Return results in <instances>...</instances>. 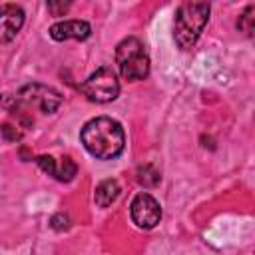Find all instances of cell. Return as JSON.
Listing matches in <instances>:
<instances>
[{
	"instance_id": "2",
	"label": "cell",
	"mask_w": 255,
	"mask_h": 255,
	"mask_svg": "<svg viewBox=\"0 0 255 255\" xmlns=\"http://www.w3.org/2000/svg\"><path fill=\"white\" fill-rule=\"evenodd\" d=\"M211 6L207 2H183L173 20V40L181 50H191L199 40L207 20Z\"/></svg>"
},
{
	"instance_id": "6",
	"label": "cell",
	"mask_w": 255,
	"mask_h": 255,
	"mask_svg": "<svg viewBox=\"0 0 255 255\" xmlns=\"http://www.w3.org/2000/svg\"><path fill=\"white\" fill-rule=\"evenodd\" d=\"M129 215H131V221L139 229H153L161 219V207L153 195L143 191L131 199Z\"/></svg>"
},
{
	"instance_id": "1",
	"label": "cell",
	"mask_w": 255,
	"mask_h": 255,
	"mask_svg": "<svg viewBox=\"0 0 255 255\" xmlns=\"http://www.w3.org/2000/svg\"><path fill=\"white\" fill-rule=\"evenodd\" d=\"M80 139L90 155L96 159H116L126 145L124 128L118 120L100 116L84 124Z\"/></svg>"
},
{
	"instance_id": "7",
	"label": "cell",
	"mask_w": 255,
	"mask_h": 255,
	"mask_svg": "<svg viewBox=\"0 0 255 255\" xmlns=\"http://www.w3.org/2000/svg\"><path fill=\"white\" fill-rule=\"evenodd\" d=\"M24 26V10L18 4H0V44L12 42Z\"/></svg>"
},
{
	"instance_id": "14",
	"label": "cell",
	"mask_w": 255,
	"mask_h": 255,
	"mask_svg": "<svg viewBox=\"0 0 255 255\" xmlns=\"http://www.w3.org/2000/svg\"><path fill=\"white\" fill-rule=\"evenodd\" d=\"M36 163H38V167L42 169V171H46L48 175H52L54 177V173H56V159L52 157V155H40V157H36Z\"/></svg>"
},
{
	"instance_id": "9",
	"label": "cell",
	"mask_w": 255,
	"mask_h": 255,
	"mask_svg": "<svg viewBox=\"0 0 255 255\" xmlns=\"http://www.w3.org/2000/svg\"><path fill=\"white\" fill-rule=\"evenodd\" d=\"M120 191L122 189H120V183L116 179H104L98 183V187L94 191V201L98 207H110L118 199Z\"/></svg>"
},
{
	"instance_id": "5",
	"label": "cell",
	"mask_w": 255,
	"mask_h": 255,
	"mask_svg": "<svg viewBox=\"0 0 255 255\" xmlns=\"http://www.w3.org/2000/svg\"><path fill=\"white\" fill-rule=\"evenodd\" d=\"M16 100L26 106H36L44 114H54L62 104V94L44 84H26L16 94Z\"/></svg>"
},
{
	"instance_id": "11",
	"label": "cell",
	"mask_w": 255,
	"mask_h": 255,
	"mask_svg": "<svg viewBox=\"0 0 255 255\" xmlns=\"http://www.w3.org/2000/svg\"><path fill=\"white\" fill-rule=\"evenodd\" d=\"M159 179H161V175H159V171L153 165L145 163V165H139L137 167V181L143 187H155L159 183Z\"/></svg>"
},
{
	"instance_id": "3",
	"label": "cell",
	"mask_w": 255,
	"mask_h": 255,
	"mask_svg": "<svg viewBox=\"0 0 255 255\" xmlns=\"http://www.w3.org/2000/svg\"><path fill=\"white\" fill-rule=\"evenodd\" d=\"M116 64L128 82H139L149 76V56L143 42L135 36L124 38L116 48Z\"/></svg>"
},
{
	"instance_id": "15",
	"label": "cell",
	"mask_w": 255,
	"mask_h": 255,
	"mask_svg": "<svg viewBox=\"0 0 255 255\" xmlns=\"http://www.w3.org/2000/svg\"><path fill=\"white\" fill-rule=\"evenodd\" d=\"M50 225H52V229H56V231H64V229L70 227V217H68L66 213H56V215H52Z\"/></svg>"
},
{
	"instance_id": "8",
	"label": "cell",
	"mask_w": 255,
	"mask_h": 255,
	"mask_svg": "<svg viewBox=\"0 0 255 255\" xmlns=\"http://www.w3.org/2000/svg\"><path fill=\"white\" fill-rule=\"evenodd\" d=\"M92 34V28L86 20H62L50 26V36L56 42L64 40H86Z\"/></svg>"
},
{
	"instance_id": "4",
	"label": "cell",
	"mask_w": 255,
	"mask_h": 255,
	"mask_svg": "<svg viewBox=\"0 0 255 255\" xmlns=\"http://www.w3.org/2000/svg\"><path fill=\"white\" fill-rule=\"evenodd\" d=\"M82 94L96 104L114 102L120 94V80L110 66H102L88 76V80L80 86Z\"/></svg>"
},
{
	"instance_id": "16",
	"label": "cell",
	"mask_w": 255,
	"mask_h": 255,
	"mask_svg": "<svg viewBox=\"0 0 255 255\" xmlns=\"http://www.w3.org/2000/svg\"><path fill=\"white\" fill-rule=\"evenodd\" d=\"M70 8V2H48V12L52 16H64Z\"/></svg>"
},
{
	"instance_id": "10",
	"label": "cell",
	"mask_w": 255,
	"mask_h": 255,
	"mask_svg": "<svg viewBox=\"0 0 255 255\" xmlns=\"http://www.w3.org/2000/svg\"><path fill=\"white\" fill-rule=\"evenodd\" d=\"M76 173H78V165H76V161H74L72 157H68V155H64V157L56 163V173H54V177H56L58 181L68 183V181H72V179L76 177Z\"/></svg>"
},
{
	"instance_id": "13",
	"label": "cell",
	"mask_w": 255,
	"mask_h": 255,
	"mask_svg": "<svg viewBox=\"0 0 255 255\" xmlns=\"http://www.w3.org/2000/svg\"><path fill=\"white\" fill-rule=\"evenodd\" d=\"M0 131H2V137L6 141H20L22 139V131L16 126H12V124H2Z\"/></svg>"
},
{
	"instance_id": "12",
	"label": "cell",
	"mask_w": 255,
	"mask_h": 255,
	"mask_svg": "<svg viewBox=\"0 0 255 255\" xmlns=\"http://www.w3.org/2000/svg\"><path fill=\"white\" fill-rule=\"evenodd\" d=\"M253 12H255V6H247L237 20V30H241L245 36H253V20H255Z\"/></svg>"
}]
</instances>
